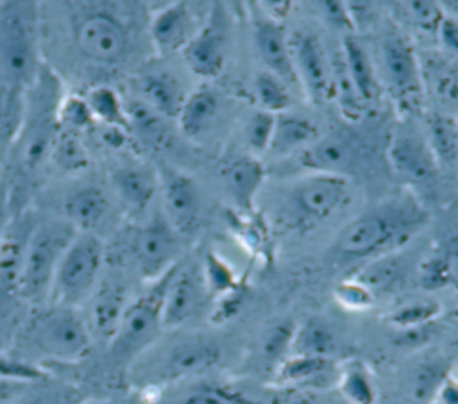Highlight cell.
<instances>
[{"instance_id":"9f6ffc18","label":"cell","mask_w":458,"mask_h":404,"mask_svg":"<svg viewBox=\"0 0 458 404\" xmlns=\"http://www.w3.org/2000/svg\"><path fill=\"white\" fill-rule=\"evenodd\" d=\"M435 32L438 34L440 45H442L447 52L454 54L456 48H458V27H456V20H454L453 16H445V14H444V18L440 20V23H438V27H437Z\"/></svg>"},{"instance_id":"f5cc1de1","label":"cell","mask_w":458,"mask_h":404,"mask_svg":"<svg viewBox=\"0 0 458 404\" xmlns=\"http://www.w3.org/2000/svg\"><path fill=\"white\" fill-rule=\"evenodd\" d=\"M322 7V14H324V20L338 29H345V30H354V25H352V20H351V14H349V9H347V4L345 2H336V0H326L320 4Z\"/></svg>"},{"instance_id":"836d02e7","label":"cell","mask_w":458,"mask_h":404,"mask_svg":"<svg viewBox=\"0 0 458 404\" xmlns=\"http://www.w3.org/2000/svg\"><path fill=\"white\" fill-rule=\"evenodd\" d=\"M426 141L438 168L454 166L456 152H458V130H456L454 118L442 113L429 114Z\"/></svg>"},{"instance_id":"d590c367","label":"cell","mask_w":458,"mask_h":404,"mask_svg":"<svg viewBox=\"0 0 458 404\" xmlns=\"http://www.w3.org/2000/svg\"><path fill=\"white\" fill-rule=\"evenodd\" d=\"M123 107L129 130H134L145 143L156 147H161L165 143L166 125L161 114H157L141 100H132L129 104H123Z\"/></svg>"},{"instance_id":"7dc6e473","label":"cell","mask_w":458,"mask_h":404,"mask_svg":"<svg viewBox=\"0 0 458 404\" xmlns=\"http://www.w3.org/2000/svg\"><path fill=\"white\" fill-rule=\"evenodd\" d=\"M429 88L444 104H456V73L445 61H429Z\"/></svg>"},{"instance_id":"277c9868","label":"cell","mask_w":458,"mask_h":404,"mask_svg":"<svg viewBox=\"0 0 458 404\" xmlns=\"http://www.w3.org/2000/svg\"><path fill=\"white\" fill-rule=\"evenodd\" d=\"M61 98V82L45 64L21 97L20 120L7 150L13 168L20 175H29L47 163L54 138L59 132L57 109Z\"/></svg>"},{"instance_id":"6f0895ef","label":"cell","mask_w":458,"mask_h":404,"mask_svg":"<svg viewBox=\"0 0 458 404\" xmlns=\"http://www.w3.org/2000/svg\"><path fill=\"white\" fill-rule=\"evenodd\" d=\"M428 404H458V390L453 374L442 383V386Z\"/></svg>"},{"instance_id":"d6a6232c","label":"cell","mask_w":458,"mask_h":404,"mask_svg":"<svg viewBox=\"0 0 458 404\" xmlns=\"http://www.w3.org/2000/svg\"><path fill=\"white\" fill-rule=\"evenodd\" d=\"M16 404H84V393L75 384L45 374L27 384Z\"/></svg>"},{"instance_id":"4dcf8cb0","label":"cell","mask_w":458,"mask_h":404,"mask_svg":"<svg viewBox=\"0 0 458 404\" xmlns=\"http://www.w3.org/2000/svg\"><path fill=\"white\" fill-rule=\"evenodd\" d=\"M342 400L345 404H376L377 390L374 375L361 359H347L338 365L336 383Z\"/></svg>"},{"instance_id":"7bdbcfd3","label":"cell","mask_w":458,"mask_h":404,"mask_svg":"<svg viewBox=\"0 0 458 404\" xmlns=\"http://www.w3.org/2000/svg\"><path fill=\"white\" fill-rule=\"evenodd\" d=\"M254 86H256V95L263 111L272 114H279L286 111L290 104V91L281 79L263 70L256 75Z\"/></svg>"},{"instance_id":"2e32d148","label":"cell","mask_w":458,"mask_h":404,"mask_svg":"<svg viewBox=\"0 0 458 404\" xmlns=\"http://www.w3.org/2000/svg\"><path fill=\"white\" fill-rule=\"evenodd\" d=\"M165 220L177 234H190L200 218V191L195 181L174 168H166L159 181Z\"/></svg>"},{"instance_id":"7402d4cb","label":"cell","mask_w":458,"mask_h":404,"mask_svg":"<svg viewBox=\"0 0 458 404\" xmlns=\"http://www.w3.org/2000/svg\"><path fill=\"white\" fill-rule=\"evenodd\" d=\"M195 32L190 7L184 2H174L161 7L148 23L150 41L159 54L182 50Z\"/></svg>"},{"instance_id":"603a6c76","label":"cell","mask_w":458,"mask_h":404,"mask_svg":"<svg viewBox=\"0 0 458 404\" xmlns=\"http://www.w3.org/2000/svg\"><path fill=\"white\" fill-rule=\"evenodd\" d=\"M109 202L95 184L72 188L63 198V220L77 232H93L106 218Z\"/></svg>"},{"instance_id":"d4e9b609","label":"cell","mask_w":458,"mask_h":404,"mask_svg":"<svg viewBox=\"0 0 458 404\" xmlns=\"http://www.w3.org/2000/svg\"><path fill=\"white\" fill-rule=\"evenodd\" d=\"M224 186L236 207L250 211L254 207L256 195L263 184V164L250 156H240L231 159L222 172Z\"/></svg>"},{"instance_id":"484cf974","label":"cell","mask_w":458,"mask_h":404,"mask_svg":"<svg viewBox=\"0 0 458 404\" xmlns=\"http://www.w3.org/2000/svg\"><path fill=\"white\" fill-rule=\"evenodd\" d=\"M318 138L317 125L299 114L279 113L274 120V130L268 150L276 157L301 152Z\"/></svg>"},{"instance_id":"9c48e42d","label":"cell","mask_w":458,"mask_h":404,"mask_svg":"<svg viewBox=\"0 0 458 404\" xmlns=\"http://www.w3.org/2000/svg\"><path fill=\"white\" fill-rule=\"evenodd\" d=\"M222 358L220 345L202 334L184 336L152 356L143 368H138L140 381L147 386L168 384L174 381L188 379L204 374L218 365Z\"/></svg>"},{"instance_id":"c3c4849f","label":"cell","mask_w":458,"mask_h":404,"mask_svg":"<svg viewBox=\"0 0 458 404\" xmlns=\"http://www.w3.org/2000/svg\"><path fill=\"white\" fill-rule=\"evenodd\" d=\"M274 120H276V114L267 113L263 109L254 111L250 114V118L247 120L245 139H247V145L254 152L261 154V152L268 150L272 130H274Z\"/></svg>"},{"instance_id":"f1b7e54d","label":"cell","mask_w":458,"mask_h":404,"mask_svg":"<svg viewBox=\"0 0 458 404\" xmlns=\"http://www.w3.org/2000/svg\"><path fill=\"white\" fill-rule=\"evenodd\" d=\"M406 277V265L397 252L369 259L356 274L354 279L361 282L374 299L379 295L394 293Z\"/></svg>"},{"instance_id":"4fadbf2b","label":"cell","mask_w":458,"mask_h":404,"mask_svg":"<svg viewBox=\"0 0 458 404\" xmlns=\"http://www.w3.org/2000/svg\"><path fill=\"white\" fill-rule=\"evenodd\" d=\"M131 248L141 277L156 281L175 265L179 234L159 215L134 232Z\"/></svg>"},{"instance_id":"5bb4252c","label":"cell","mask_w":458,"mask_h":404,"mask_svg":"<svg viewBox=\"0 0 458 404\" xmlns=\"http://www.w3.org/2000/svg\"><path fill=\"white\" fill-rule=\"evenodd\" d=\"M288 45L295 80L313 104H322L331 97V64L320 39L311 32H293Z\"/></svg>"},{"instance_id":"d6986e66","label":"cell","mask_w":458,"mask_h":404,"mask_svg":"<svg viewBox=\"0 0 458 404\" xmlns=\"http://www.w3.org/2000/svg\"><path fill=\"white\" fill-rule=\"evenodd\" d=\"M338 363L327 358L313 356H286L272 372V384L322 391L335 386Z\"/></svg>"},{"instance_id":"e575fe53","label":"cell","mask_w":458,"mask_h":404,"mask_svg":"<svg viewBox=\"0 0 458 404\" xmlns=\"http://www.w3.org/2000/svg\"><path fill=\"white\" fill-rule=\"evenodd\" d=\"M84 100L97 123L129 130L123 102L114 89L107 86H95L86 93Z\"/></svg>"},{"instance_id":"1f68e13d","label":"cell","mask_w":458,"mask_h":404,"mask_svg":"<svg viewBox=\"0 0 458 404\" xmlns=\"http://www.w3.org/2000/svg\"><path fill=\"white\" fill-rule=\"evenodd\" d=\"M218 111V98L209 88H199L191 91L177 114L179 127L184 136L199 138L213 123Z\"/></svg>"},{"instance_id":"8992f818","label":"cell","mask_w":458,"mask_h":404,"mask_svg":"<svg viewBox=\"0 0 458 404\" xmlns=\"http://www.w3.org/2000/svg\"><path fill=\"white\" fill-rule=\"evenodd\" d=\"M104 254L95 232H75L55 268L47 304L81 309L102 279Z\"/></svg>"},{"instance_id":"9a60e30c","label":"cell","mask_w":458,"mask_h":404,"mask_svg":"<svg viewBox=\"0 0 458 404\" xmlns=\"http://www.w3.org/2000/svg\"><path fill=\"white\" fill-rule=\"evenodd\" d=\"M227 18L220 7H213L204 25L182 48L188 68L199 77H216L225 63Z\"/></svg>"},{"instance_id":"7c38bea8","label":"cell","mask_w":458,"mask_h":404,"mask_svg":"<svg viewBox=\"0 0 458 404\" xmlns=\"http://www.w3.org/2000/svg\"><path fill=\"white\" fill-rule=\"evenodd\" d=\"M379 61L383 79L399 105H408L417 100L422 88L420 64L413 46L399 30L394 29L383 36Z\"/></svg>"},{"instance_id":"11a10c76","label":"cell","mask_w":458,"mask_h":404,"mask_svg":"<svg viewBox=\"0 0 458 404\" xmlns=\"http://www.w3.org/2000/svg\"><path fill=\"white\" fill-rule=\"evenodd\" d=\"M29 383L27 379L0 375V404H16Z\"/></svg>"},{"instance_id":"bcb514c9","label":"cell","mask_w":458,"mask_h":404,"mask_svg":"<svg viewBox=\"0 0 458 404\" xmlns=\"http://www.w3.org/2000/svg\"><path fill=\"white\" fill-rule=\"evenodd\" d=\"M202 275H204L209 295L224 297V295H227V293H231L238 288V282H236V277H234L233 270L227 266V263H224L215 254H209L206 257Z\"/></svg>"},{"instance_id":"44dd1931","label":"cell","mask_w":458,"mask_h":404,"mask_svg":"<svg viewBox=\"0 0 458 404\" xmlns=\"http://www.w3.org/2000/svg\"><path fill=\"white\" fill-rule=\"evenodd\" d=\"M356 161V148L345 134L318 136L310 147L299 156L302 168L311 173H326L347 177Z\"/></svg>"},{"instance_id":"f35d334b","label":"cell","mask_w":458,"mask_h":404,"mask_svg":"<svg viewBox=\"0 0 458 404\" xmlns=\"http://www.w3.org/2000/svg\"><path fill=\"white\" fill-rule=\"evenodd\" d=\"M331 95L338 100L340 111L347 120H360L363 116L365 104L352 86L340 54L333 59L331 64Z\"/></svg>"},{"instance_id":"5b68a950","label":"cell","mask_w":458,"mask_h":404,"mask_svg":"<svg viewBox=\"0 0 458 404\" xmlns=\"http://www.w3.org/2000/svg\"><path fill=\"white\" fill-rule=\"evenodd\" d=\"M75 232L77 231L63 218L34 222L23 248L16 281V293L21 302L32 307L48 302L55 268Z\"/></svg>"},{"instance_id":"f907efd6","label":"cell","mask_w":458,"mask_h":404,"mask_svg":"<svg viewBox=\"0 0 458 404\" xmlns=\"http://www.w3.org/2000/svg\"><path fill=\"white\" fill-rule=\"evenodd\" d=\"M404 13L408 21L424 30H437L440 20L444 18V11L435 2H406Z\"/></svg>"},{"instance_id":"83f0119b","label":"cell","mask_w":458,"mask_h":404,"mask_svg":"<svg viewBox=\"0 0 458 404\" xmlns=\"http://www.w3.org/2000/svg\"><path fill=\"white\" fill-rule=\"evenodd\" d=\"M141 97L163 118H177L186 98L179 80L166 72H150L140 79Z\"/></svg>"},{"instance_id":"6da1fadb","label":"cell","mask_w":458,"mask_h":404,"mask_svg":"<svg viewBox=\"0 0 458 404\" xmlns=\"http://www.w3.org/2000/svg\"><path fill=\"white\" fill-rule=\"evenodd\" d=\"M91 336L79 307L43 304L20 322L7 356L34 368L43 363H73L86 356Z\"/></svg>"},{"instance_id":"db71d44e","label":"cell","mask_w":458,"mask_h":404,"mask_svg":"<svg viewBox=\"0 0 458 404\" xmlns=\"http://www.w3.org/2000/svg\"><path fill=\"white\" fill-rule=\"evenodd\" d=\"M16 211L18 209L14 207L11 186H9L7 179H0V241H2Z\"/></svg>"},{"instance_id":"4316f807","label":"cell","mask_w":458,"mask_h":404,"mask_svg":"<svg viewBox=\"0 0 458 404\" xmlns=\"http://www.w3.org/2000/svg\"><path fill=\"white\" fill-rule=\"evenodd\" d=\"M340 55H342L345 72L352 86L356 88L360 98L363 100V104L376 100L379 93V80L376 77L374 64L365 46L361 45V41L351 34L345 36L342 41Z\"/></svg>"},{"instance_id":"b9f144b4","label":"cell","mask_w":458,"mask_h":404,"mask_svg":"<svg viewBox=\"0 0 458 404\" xmlns=\"http://www.w3.org/2000/svg\"><path fill=\"white\" fill-rule=\"evenodd\" d=\"M440 315V304L435 300L406 302L386 315V322L395 329H411L433 324Z\"/></svg>"},{"instance_id":"f546056e","label":"cell","mask_w":458,"mask_h":404,"mask_svg":"<svg viewBox=\"0 0 458 404\" xmlns=\"http://www.w3.org/2000/svg\"><path fill=\"white\" fill-rule=\"evenodd\" d=\"M336 350H338V336L333 331V327L324 320L310 318L295 325L290 354L335 359Z\"/></svg>"},{"instance_id":"cb8c5ba5","label":"cell","mask_w":458,"mask_h":404,"mask_svg":"<svg viewBox=\"0 0 458 404\" xmlns=\"http://www.w3.org/2000/svg\"><path fill=\"white\" fill-rule=\"evenodd\" d=\"M111 184L120 202L129 211H143L154 198L159 179L154 170L145 164H122L111 173Z\"/></svg>"},{"instance_id":"ac0fdd59","label":"cell","mask_w":458,"mask_h":404,"mask_svg":"<svg viewBox=\"0 0 458 404\" xmlns=\"http://www.w3.org/2000/svg\"><path fill=\"white\" fill-rule=\"evenodd\" d=\"M386 154L392 170L413 186L429 184L438 173V164L422 136L397 134L392 138Z\"/></svg>"},{"instance_id":"30bf717a","label":"cell","mask_w":458,"mask_h":404,"mask_svg":"<svg viewBox=\"0 0 458 404\" xmlns=\"http://www.w3.org/2000/svg\"><path fill=\"white\" fill-rule=\"evenodd\" d=\"M349 193L347 177L310 173L290 188V215L297 225L318 223L333 216L347 202Z\"/></svg>"},{"instance_id":"74e56055","label":"cell","mask_w":458,"mask_h":404,"mask_svg":"<svg viewBox=\"0 0 458 404\" xmlns=\"http://www.w3.org/2000/svg\"><path fill=\"white\" fill-rule=\"evenodd\" d=\"M451 374L453 372L438 359H428L419 363L410 377L411 399L419 404H428Z\"/></svg>"},{"instance_id":"681fc988","label":"cell","mask_w":458,"mask_h":404,"mask_svg":"<svg viewBox=\"0 0 458 404\" xmlns=\"http://www.w3.org/2000/svg\"><path fill=\"white\" fill-rule=\"evenodd\" d=\"M335 299L342 307H345L349 311H365V309L372 307V304L376 300L374 295L354 277L342 281L335 288Z\"/></svg>"},{"instance_id":"3957f363","label":"cell","mask_w":458,"mask_h":404,"mask_svg":"<svg viewBox=\"0 0 458 404\" xmlns=\"http://www.w3.org/2000/svg\"><path fill=\"white\" fill-rule=\"evenodd\" d=\"M41 7L36 2L0 4V95L20 102L43 70Z\"/></svg>"},{"instance_id":"7a4b0ae2","label":"cell","mask_w":458,"mask_h":404,"mask_svg":"<svg viewBox=\"0 0 458 404\" xmlns=\"http://www.w3.org/2000/svg\"><path fill=\"white\" fill-rule=\"evenodd\" d=\"M428 223L426 209L413 197L379 202L351 220L335 238L333 254L342 259H372L411 241Z\"/></svg>"},{"instance_id":"816d5d0a","label":"cell","mask_w":458,"mask_h":404,"mask_svg":"<svg viewBox=\"0 0 458 404\" xmlns=\"http://www.w3.org/2000/svg\"><path fill=\"white\" fill-rule=\"evenodd\" d=\"M263 404H324V400L318 391L272 384L263 397Z\"/></svg>"},{"instance_id":"ee69618b","label":"cell","mask_w":458,"mask_h":404,"mask_svg":"<svg viewBox=\"0 0 458 404\" xmlns=\"http://www.w3.org/2000/svg\"><path fill=\"white\" fill-rule=\"evenodd\" d=\"M57 122H59V129H64L75 134L89 129L95 123L84 97H79V95H63L57 109Z\"/></svg>"},{"instance_id":"e0dca14e","label":"cell","mask_w":458,"mask_h":404,"mask_svg":"<svg viewBox=\"0 0 458 404\" xmlns=\"http://www.w3.org/2000/svg\"><path fill=\"white\" fill-rule=\"evenodd\" d=\"M129 300L127 290L120 281L100 279L89 299L81 307L91 341L98 340L109 345Z\"/></svg>"},{"instance_id":"52a82bcc","label":"cell","mask_w":458,"mask_h":404,"mask_svg":"<svg viewBox=\"0 0 458 404\" xmlns=\"http://www.w3.org/2000/svg\"><path fill=\"white\" fill-rule=\"evenodd\" d=\"M170 270L159 279L152 281V286L145 293L129 300L116 332L109 341L113 358L122 365H132L157 341L163 329L161 304Z\"/></svg>"},{"instance_id":"ffe728a7","label":"cell","mask_w":458,"mask_h":404,"mask_svg":"<svg viewBox=\"0 0 458 404\" xmlns=\"http://www.w3.org/2000/svg\"><path fill=\"white\" fill-rule=\"evenodd\" d=\"M252 38L256 52L267 72L281 79L284 84L297 82L290 57L288 34L281 21L268 16H258L252 23Z\"/></svg>"},{"instance_id":"ba28073f","label":"cell","mask_w":458,"mask_h":404,"mask_svg":"<svg viewBox=\"0 0 458 404\" xmlns=\"http://www.w3.org/2000/svg\"><path fill=\"white\" fill-rule=\"evenodd\" d=\"M70 39L75 52L98 66L118 64L129 48V32L106 7H77L70 14Z\"/></svg>"},{"instance_id":"f6af8a7d","label":"cell","mask_w":458,"mask_h":404,"mask_svg":"<svg viewBox=\"0 0 458 404\" xmlns=\"http://www.w3.org/2000/svg\"><path fill=\"white\" fill-rule=\"evenodd\" d=\"M454 281V265L449 254L426 257L419 266V282L424 290H440Z\"/></svg>"},{"instance_id":"8d00e7d4","label":"cell","mask_w":458,"mask_h":404,"mask_svg":"<svg viewBox=\"0 0 458 404\" xmlns=\"http://www.w3.org/2000/svg\"><path fill=\"white\" fill-rule=\"evenodd\" d=\"M57 170L72 173L88 166V152L79 134L59 129L48 152V159Z\"/></svg>"},{"instance_id":"60d3db41","label":"cell","mask_w":458,"mask_h":404,"mask_svg":"<svg viewBox=\"0 0 458 404\" xmlns=\"http://www.w3.org/2000/svg\"><path fill=\"white\" fill-rule=\"evenodd\" d=\"M175 404H254L247 395L233 386L200 381L182 391Z\"/></svg>"},{"instance_id":"8fae6325","label":"cell","mask_w":458,"mask_h":404,"mask_svg":"<svg viewBox=\"0 0 458 404\" xmlns=\"http://www.w3.org/2000/svg\"><path fill=\"white\" fill-rule=\"evenodd\" d=\"M209 297L202 268L199 265L175 263L168 274L163 293V329H179L193 322L206 309Z\"/></svg>"},{"instance_id":"ab89813d","label":"cell","mask_w":458,"mask_h":404,"mask_svg":"<svg viewBox=\"0 0 458 404\" xmlns=\"http://www.w3.org/2000/svg\"><path fill=\"white\" fill-rule=\"evenodd\" d=\"M295 324L292 320H279L272 324L259 340V359L267 366H272V372L276 366L290 354L292 338H293Z\"/></svg>"}]
</instances>
